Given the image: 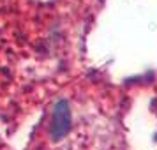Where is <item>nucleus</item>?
Instances as JSON below:
<instances>
[{
	"mask_svg": "<svg viewBox=\"0 0 157 150\" xmlns=\"http://www.w3.org/2000/svg\"><path fill=\"white\" fill-rule=\"evenodd\" d=\"M72 127V111L71 104L67 99H60L53 106L51 113V122H50V136L53 141H60L71 133Z\"/></svg>",
	"mask_w": 157,
	"mask_h": 150,
	"instance_id": "f257e3e1",
	"label": "nucleus"
}]
</instances>
